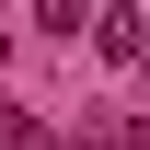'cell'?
I'll use <instances>...</instances> for the list:
<instances>
[{
    "label": "cell",
    "instance_id": "cell-1",
    "mask_svg": "<svg viewBox=\"0 0 150 150\" xmlns=\"http://www.w3.org/2000/svg\"><path fill=\"white\" fill-rule=\"evenodd\" d=\"M93 35H104V58H139V46H150V23H139V12H104Z\"/></svg>",
    "mask_w": 150,
    "mask_h": 150
}]
</instances>
